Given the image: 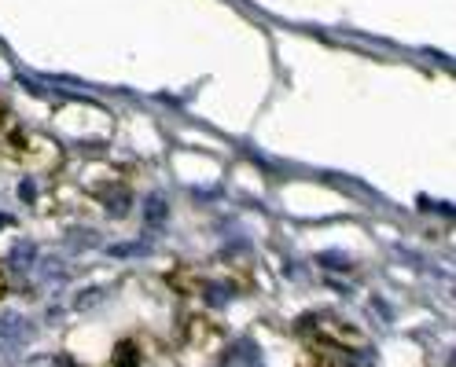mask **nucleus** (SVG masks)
<instances>
[{
	"label": "nucleus",
	"instance_id": "obj_1",
	"mask_svg": "<svg viewBox=\"0 0 456 367\" xmlns=\"http://www.w3.org/2000/svg\"><path fill=\"white\" fill-rule=\"evenodd\" d=\"M115 363H118V367H140V360H137V345H133V341L118 345V356H115Z\"/></svg>",
	"mask_w": 456,
	"mask_h": 367
}]
</instances>
